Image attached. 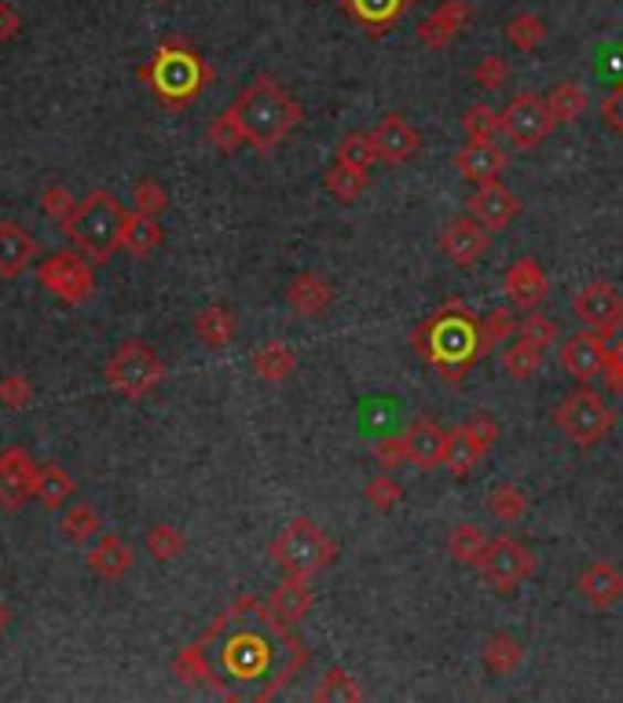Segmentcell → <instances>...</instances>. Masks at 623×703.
Returning a JSON list of instances; mask_svg holds the SVG:
<instances>
[{
	"label": "cell",
	"instance_id": "6da1fadb",
	"mask_svg": "<svg viewBox=\"0 0 623 703\" xmlns=\"http://www.w3.org/2000/svg\"><path fill=\"white\" fill-rule=\"evenodd\" d=\"M210 667V682L217 693L232 682V696L242 700V685H257V700L275 696L291 678L308 663V649L294 638L291 624H283L257 597H239L217 624L194 641Z\"/></svg>",
	"mask_w": 623,
	"mask_h": 703
},
{
	"label": "cell",
	"instance_id": "7a4b0ae2",
	"mask_svg": "<svg viewBox=\"0 0 623 703\" xmlns=\"http://www.w3.org/2000/svg\"><path fill=\"white\" fill-rule=\"evenodd\" d=\"M228 118L235 121L242 143L264 155V151H275V147L297 129V121H302V103H297L275 77L261 74L239 92L235 103L228 107Z\"/></svg>",
	"mask_w": 623,
	"mask_h": 703
},
{
	"label": "cell",
	"instance_id": "3957f363",
	"mask_svg": "<svg viewBox=\"0 0 623 703\" xmlns=\"http://www.w3.org/2000/svg\"><path fill=\"white\" fill-rule=\"evenodd\" d=\"M414 349L425 355V363L436 366L447 382H463L469 366L481 360V319H473L463 301L444 305L441 312L430 316L414 330Z\"/></svg>",
	"mask_w": 623,
	"mask_h": 703
},
{
	"label": "cell",
	"instance_id": "277c9868",
	"mask_svg": "<svg viewBox=\"0 0 623 703\" xmlns=\"http://www.w3.org/2000/svg\"><path fill=\"white\" fill-rule=\"evenodd\" d=\"M129 216L133 210H125L110 191H92L74 205L71 216H66L60 227L63 235L74 242V249L85 253L92 264H107L114 253L125 249Z\"/></svg>",
	"mask_w": 623,
	"mask_h": 703
},
{
	"label": "cell",
	"instance_id": "5b68a950",
	"mask_svg": "<svg viewBox=\"0 0 623 703\" xmlns=\"http://www.w3.org/2000/svg\"><path fill=\"white\" fill-rule=\"evenodd\" d=\"M140 77L155 88V96L166 107H188L202 96V88L210 85V66L188 41L166 38L158 44L155 60L140 66Z\"/></svg>",
	"mask_w": 623,
	"mask_h": 703
},
{
	"label": "cell",
	"instance_id": "8992f818",
	"mask_svg": "<svg viewBox=\"0 0 623 703\" xmlns=\"http://www.w3.org/2000/svg\"><path fill=\"white\" fill-rule=\"evenodd\" d=\"M272 561L279 564L286 575H297V579H308V575L323 572L327 564L338 561V543L323 532L316 521L308 516H297L275 535L272 543Z\"/></svg>",
	"mask_w": 623,
	"mask_h": 703
},
{
	"label": "cell",
	"instance_id": "52a82bcc",
	"mask_svg": "<svg viewBox=\"0 0 623 703\" xmlns=\"http://www.w3.org/2000/svg\"><path fill=\"white\" fill-rule=\"evenodd\" d=\"M103 377L107 385L125 400H144L166 382V363L147 341H122L118 349L110 352L107 366H103Z\"/></svg>",
	"mask_w": 623,
	"mask_h": 703
},
{
	"label": "cell",
	"instance_id": "ba28073f",
	"mask_svg": "<svg viewBox=\"0 0 623 703\" xmlns=\"http://www.w3.org/2000/svg\"><path fill=\"white\" fill-rule=\"evenodd\" d=\"M553 425H558V429L569 436L576 447H594L613 433L616 414L594 388H576L572 396H564L558 403V411H553Z\"/></svg>",
	"mask_w": 623,
	"mask_h": 703
},
{
	"label": "cell",
	"instance_id": "9c48e42d",
	"mask_svg": "<svg viewBox=\"0 0 623 703\" xmlns=\"http://www.w3.org/2000/svg\"><path fill=\"white\" fill-rule=\"evenodd\" d=\"M38 283L66 305H85L96 294L92 260L77 249H60L38 264Z\"/></svg>",
	"mask_w": 623,
	"mask_h": 703
},
{
	"label": "cell",
	"instance_id": "30bf717a",
	"mask_svg": "<svg viewBox=\"0 0 623 703\" xmlns=\"http://www.w3.org/2000/svg\"><path fill=\"white\" fill-rule=\"evenodd\" d=\"M499 440V425H495L492 414H473V422L455 425L447 433V451H444V469L452 477H469L477 469L488 451Z\"/></svg>",
	"mask_w": 623,
	"mask_h": 703
},
{
	"label": "cell",
	"instance_id": "8fae6325",
	"mask_svg": "<svg viewBox=\"0 0 623 703\" xmlns=\"http://www.w3.org/2000/svg\"><path fill=\"white\" fill-rule=\"evenodd\" d=\"M477 568H481L484 583H488L492 590L514 594L517 586L528 579V575H536V553L528 550L525 543H517V539H510V535H499V539H492V543H488V550H484Z\"/></svg>",
	"mask_w": 623,
	"mask_h": 703
},
{
	"label": "cell",
	"instance_id": "7c38bea8",
	"mask_svg": "<svg viewBox=\"0 0 623 703\" xmlns=\"http://www.w3.org/2000/svg\"><path fill=\"white\" fill-rule=\"evenodd\" d=\"M499 121H503V132L510 136L517 147H525V151H536V147L553 132V125H558L550 118L543 96H532V92H521V96H514L506 103Z\"/></svg>",
	"mask_w": 623,
	"mask_h": 703
},
{
	"label": "cell",
	"instance_id": "4fadbf2b",
	"mask_svg": "<svg viewBox=\"0 0 623 703\" xmlns=\"http://www.w3.org/2000/svg\"><path fill=\"white\" fill-rule=\"evenodd\" d=\"M38 462L30 458L27 447H4L0 451V510L15 513L22 510L33 491H38Z\"/></svg>",
	"mask_w": 623,
	"mask_h": 703
},
{
	"label": "cell",
	"instance_id": "5bb4252c",
	"mask_svg": "<svg viewBox=\"0 0 623 703\" xmlns=\"http://www.w3.org/2000/svg\"><path fill=\"white\" fill-rule=\"evenodd\" d=\"M371 140H374L378 161H386V166H408V161L422 151V132L414 129L403 114H386L371 129Z\"/></svg>",
	"mask_w": 623,
	"mask_h": 703
},
{
	"label": "cell",
	"instance_id": "9a60e30c",
	"mask_svg": "<svg viewBox=\"0 0 623 703\" xmlns=\"http://www.w3.org/2000/svg\"><path fill=\"white\" fill-rule=\"evenodd\" d=\"M469 216H477L488 232H503L521 216V199L499 180L477 183V191L469 194Z\"/></svg>",
	"mask_w": 623,
	"mask_h": 703
},
{
	"label": "cell",
	"instance_id": "2e32d148",
	"mask_svg": "<svg viewBox=\"0 0 623 703\" xmlns=\"http://www.w3.org/2000/svg\"><path fill=\"white\" fill-rule=\"evenodd\" d=\"M441 249L452 257L458 268H473L488 257L492 249V232L484 227L477 216H458L441 232Z\"/></svg>",
	"mask_w": 623,
	"mask_h": 703
},
{
	"label": "cell",
	"instance_id": "e0dca14e",
	"mask_svg": "<svg viewBox=\"0 0 623 703\" xmlns=\"http://www.w3.org/2000/svg\"><path fill=\"white\" fill-rule=\"evenodd\" d=\"M503 290L521 312H536V308L547 301L550 279L536 257H517L510 268L503 271Z\"/></svg>",
	"mask_w": 623,
	"mask_h": 703
},
{
	"label": "cell",
	"instance_id": "ac0fdd59",
	"mask_svg": "<svg viewBox=\"0 0 623 703\" xmlns=\"http://www.w3.org/2000/svg\"><path fill=\"white\" fill-rule=\"evenodd\" d=\"M572 316L587 330H605L623 319V294L609 283H591L572 297Z\"/></svg>",
	"mask_w": 623,
	"mask_h": 703
},
{
	"label": "cell",
	"instance_id": "d6986e66",
	"mask_svg": "<svg viewBox=\"0 0 623 703\" xmlns=\"http://www.w3.org/2000/svg\"><path fill=\"white\" fill-rule=\"evenodd\" d=\"M469 19H473V4L469 0H441L430 15L422 19V26H419V41L425 44V49H433V52H441L447 49L458 33H463L469 26Z\"/></svg>",
	"mask_w": 623,
	"mask_h": 703
},
{
	"label": "cell",
	"instance_id": "ffe728a7",
	"mask_svg": "<svg viewBox=\"0 0 623 703\" xmlns=\"http://www.w3.org/2000/svg\"><path fill=\"white\" fill-rule=\"evenodd\" d=\"M561 366L580 382H594L605 371V349L598 330H580L561 344Z\"/></svg>",
	"mask_w": 623,
	"mask_h": 703
},
{
	"label": "cell",
	"instance_id": "44dd1931",
	"mask_svg": "<svg viewBox=\"0 0 623 703\" xmlns=\"http://www.w3.org/2000/svg\"><path fill=\"white\" fill-rule=\"evenodd\" d=\"M576 590L587 605L594 608H613L623 601V568H616L613 561H594L587 564L576 579Z\"/></svg>",
	"mask_w": 623,
	"mask_h": 703
},
{
	"label": "cell",
	"instance_id": "7402d4cb",
	"mask_svg": "<svg viewBox=\"0 0 623 703\" xmlns=\"http://www.w3.org/2000/svg\"><path fill=\"white\" fill-rule=\"evenodd\" d=\"M133 561H136V553L122 535H99L85 553L88 572L103 583H118L122 575H129Z\"/></svg>",
	"mask_w": 623,
	"mask_h": 703
},
{
	"label": "cell",
	"instance_id": "603a6c76",
	"mask_svg": "<svg viewBox=\"0 0 623 703\" xmlns=\"http://www.w3.org/2000/svg\"><path fill=\"white\" fill-rule=\"evenodd\" d=\"M38 260V238L15 221H0V279H19Z\"/></svg>",
	"mask_w": 623,
	"mask_h": 703
},
{
	"label": "cell",
	"instance_id": "cb8c5ba5",
	"mask_svg": "<svg viewBox=\"0 0 623 703\" xmlns=\"http://www.w3.org/2000/svg\"><path fill=\"white\" fill-rule=\"evenodd\" d=\"M455 169L473 183L499 180L506 172V151L495 140H466L463 151L455 155Z\"/></svg>",
	"mask_w": 623,
	"mask_h": 703
},
{
	"label": "cell",
	"instance_id": "d4e9b609",
	"mask_svg": "<svg viewBox=\"0 0 623 703\" xmlns=\"http://www.w3.org/2000/svg\"><path fill=\"white\" fill-rule=\"evenodd\" d=\"M403 440H408V462H414L419 469H436V466H444L447 433H444L433 418L411 422L408 433H403Z\"/></svg>",
	"mask_w": 623,
	"mask_h": 703
},
{
	"label": "cell",
	"instance_id": "484cf974",
	"mask_svg": "<svg viewBox=\"0 0 623 703\" xmlns=\"http://www.w3.org/2000/svg\"><path fill=\"white\" fill-rule=\"evenodd\" d=\"M334 301V290H330V283L327 279H319L316 271H302V275H294L291 286H286V305L294 308L297 316H305V319H316L323 316L330 308Z\"/></svg>",
	"mask_w": 623,
	"mask_h": 703
},
{
	"label": "cell",
	"instance_id": "4316f807",
	"mask_svg": "<svg viewBox=\"0 0 623 703\" xmlns=\"http://www.w3.org/2000/svg\"><path fill=\"white\" fill-rule=\"evenodd\" d=\"M250 366H253V374H257L261 382L283 385L286 377L297 371V352L291 349V344H283V341H268V344H261V349H253Z\"/></svg>",
	"mask_w": 623,
	"mask_h": 703
},
{
	"label": "cell",
	"instance_id": "83f0119b",
	"mask_svg": "<svg viewBox=\"0 0 623 703\" xmlns=\"http://www.w3.org/2000/svg\"><path fill=\"white\" fill-rule=\"evenodd\" d=\"M33 499L41 502V510L44 513H63L66 505H71L74 499V480H71V472H66L63 466H41L38 469V491H33Z\"/></svg>",
	"mask_w": 623,
	"mask_h": 703
},
{
	"label": "cell",
	"instance_id": "f1b7e54d",
	"mask_svg": "<svg viewBox=\"0 0 623 703\" xmlns=\"http://www.w3.org/2000/svg\"><path fill=\"white\" fill-rule=\"evenodd\" d=\"M268 608L283 619V624L294 627L297 619H305L312 613V590L305 586V579H297V575H286V579L272 590Z\"/></svg>",
	"mask_w": 623,
	"mask_h": 703
},
{
	"label": "cell",
	"instance_id": "f546056e",
	"mask_svg": "<svg viewBox=\"0 0 623 703\" xmlns=\"http://www.w3.org/2000/svg\"><path fill=\"white\" fill-rule=\"evenodd\" d=\"M481 663L492 678H506L525 663V645L514 633H492L481 649Z\"/></svg>",
	"mask_w": 623,
	"mask_h": 703
},
{
	"label": "cell",
	"instance_id": "4dcf8cb0",
	"mask_svg": "<svg viewBox=\"0 0 623 703\" xmlns=\"http://www.w3.org/2000/svg\"><path fill=\"white\" fill-rule=\"evenodd\" d=\"M194 333L205 349H228L235 341V316L228 312L224 305H205L199 316H194Z\"/></svg>",
	"mask_w": 623,
	"mask_h": 703
},
{
	"label": "cell",
	"instance_id": "1f68e13d",
	"mask_svg": "<svg viewBox=\"0 0 623 703\" xmlns=\"http://www.w3.org/2000/svg\"><path fill=\"white\" fill-rule=\"evenodd\" d=\"M345 11H349L352 22H360L363 30H386L392 26L403 11H408V0H345Z\"/></svg>",
	"mask_w": 623,
	"mask_h": 703
},
{
	"label": "cell",
	"instance_id": "d6a6232c",
	"mask_svg": "<svg viewBox=\"0 0 623 703\" xmlns=\"http://www.w3.org/2000/svg\"><path fill=\"white\" fill-rule=\"evenodd\" d=\"M60 532H63L66 543L88 546V543H96V539L103 535V521H99V513L92 510L88 502H71L63 510V516H60Z\"/></svg>",
	"mask_w": 623,
	"mask_h": 703
},
{
	"label": "cell",
	"instance_id": "836d02e7",
	"mask_svg": "<svg viewBox=\"0 0 623 703\" xmlns=\"http://www.w3.org/2000/svg\"><path fill=\"white\" fill-rule=\"evenodd\" d=\"M547 110H550V118L558 121V125H572V121H580L583 118V110H587V92L580 81H558L547 96Z\"/></svg>",
	"mask_w": 623,
	"mask_h": 703
},
{
	"label": "cell",
	"instance_id": "e575fe53",
	"mask_svg": "<svg viewBox=\"0 0 623 703\" xmlns=\"http://www.w3.org/2000/svg\"><path fill=\"white\" fill-rule=\"evenodd\" d=\"M528 505H532V499H528V491L517 488V483H499V488L488 491V513H492V521H499V524L525 521Z\"/></svg>",
	"mask_w": 623,
	"mask_h": 703
},
{
	"label": "cell",
	"instance_id": "d590c367",
	"mask_svg": "<svg viewBox=\"0 0 623 703\" xmlns=\"http://www.w3.org/2000/svg\"><path fill=\"white\" fill-rule=\"evenodd\" d=\"M492 539L481 532L477 524H455L452 535H447V553H452L455 564H466V568H477L484 550H488Z\"/></svg>",
	"mask_w": 623,
	"mask_h": 703
},
{
	"label": "cell",
	"instance_id": "8d00e7d4",
	"mask_svg": "<svg viewBox=\"0 0 623 703\" xmlns=\"http://www.w3.org/2000/svg\"><path fill=\"white\" fill-rule=\"evenodd\" d=\"M367 172L363 169H352V166H345V161H334V166L323 172V188H327V194H334L338 202H356L360 194L367 191Z\"/></svg>",
	"mask_w": 623,
	"mask_h": 703
},
{
	"label": "cell",
	"instance_id": "74e56055",
	"mask_svg": "<svg viewBox=\"0 0 623 703\" xmlns=\"http://www.w3.org/2000/svg\"><path fill=\"white\" fill-rule=\"evenodd\" d=\"M161 238H166V232H161L158 216H144L136 213L129 216V227H125V249L133 253V257H151V253L161 246Z\"/></svg>",
	"mask_w": 623,
	"mask_h": 703
},
{
	"label": "cell",
	"instance_id": "f35d334b",
	"mask_svg": "<svg viewBox=\"0 0 623 703\" xmlns=\"http://www.w3.org/2000/svg\"><path fill=\"white\" fill-rule=\"evenodd\" d=\"M506 41L514 44L517 52H536L543 49L547 41V22L536 15V11H521V15H514L506 22Z\"/></svg>",
	"mask_w": 623,
	"mask_h": 703
},
{
	"label": "cell",
	"instance_id": "ab89813d",
	"mask_svg": "<svg viewBox=\"0 0 623 703\" xmlns=\"http://www.w3.org/2000/svg\"><path fill=\"white\" fill-rule=\"evenodd\" d=\"M334 161H345V166H352V169L371 172V166L378 161L371 132H345L338 147H334Z\"/></svg>",
	"mask_w": 623,
	"mask_h": 703
},
{
	"label": "cell",
	"instance_id": "60d3db41",
	"mask_svg": "<svg viewBox=\"0 0 623 703\" xmlns=\"http://www.w3.org/2000/svg\"><path fill=\"white\" fill-rule=\"evenodd\" d=\"M144 543L155 561H177L180 553L188 550V535H183L177 524H151Z\"/></svg>",
	"mask_w": 623,
	"mask_h": 703
},
{
	"label": "cell",
	"instance_id": "b9f144b4",
	"mask_svg": "<svg viewBox=\"0 0 623 703\" xmlns=\"http://www.w3.org/2000/svg\"><path fill=\"white\" fill-rule=\"evenodd\" d=\"M503 366H506V374H510V377L525 382V377L539 374V366H543V349H536V344L517 338L510 349L503 352Z\"/></svg>",
	"mask_w": 623,
	"mask_h": 703
},
{
	"label": "cell",
	"instance_id": "7bdbcfd3",
	"mask_svg": "<svg viewBox=\"0 0 623 703\" xmlns=\"http://www.w3.org/2000/svg\"><path fill=\"white\" fill-rule=\"evenodd\" d=\"M363 502H371V510H378V513H389V510H397V505L403 502V488L392 480V472L386 469V472H378V477L367 480Z\"/></svg>",
	"mask_w": 623,
	"mask_h": 703
},
{
	"label": "cell",
	"instance_id": "ee69618b",
	"mask_svg": "<svg viewBox=\"0 0 623 703\" xmlns=\"http://www.w3.org/2000/svg\"><path fill=\"white\" fill-rule=\"evenodd\" d=\"M360 696H363L360 685L352 682L345 667H330L327 678H323V682L312 689V700H316V703H323V700H349V703H356Z\"/></svg>",
	"mask_w": 623,
	"mask_h": 703
},
{
	"label": "cell",
	"instance_id": "f6af8a7d",
	"mask_svg": "<svg viewBox=\"0 0 623 703\" xmlns=\"http://www.w3.org/2000/svg\"><path fill=\"white\" fill-rule=\"evenodd\" d=\"M463 132L466 140H495L503 132V121L488 103H473V107L463 114Z\"/></svg>",
	"mask_w": 623,
	"mask_h": 703
},
{
	"label": "cell",
	"instance_id": "bcb514c9",
	"mask_svg": "<svg viewBox=\"0 0 623 703\" xmlns=\"http://www.w3.org/2000/svg\"><path fill=\"white\" fill-rule=\"evenodd\" d=\"M166 205H169V194L166 188L155 180V177H144L140 183L133 188V210L136 213H144V216H161L166 213Z\"/></svg>",
	"mask_w": 623,
	"mask_h": 703
},
{
	"label": "cell",
	"instance_id": "7dc6e473",
	"mask_svg": "<svg viewBox=\"0 0 623 703\" xmlns=\"http://www.w3.org/2000/svg\"><path fill=\"white\" fill-rule=\"evenodd\" d=\"M517 338L528 341V344H536V349H550V344L558 341V327H553L550 316H543L536 308V312L525 316V322H517Z\"/></svg>",
	"mask_w": 623,
	"mask_h": 703
},
{
	"label": "cell",
	"instance_id": "c3c4849f",
	"mask_svg": "<svg viewBox=\"0 0 623 703\" xmlns=\"http://www.w3.org/2000/svg\"><path fill=\"white\" fill-rule=\"evenodd\" d=\"M33 403V385L22 374H4L0 377V407L4 411H27Z\"/></svg>",
	"mask_w": 623,
	"mask_h": 703
},
{
	"label": "cell",
	"instance_id": "681fc988",
	"mask_svg": "<svg viewBox=\"0 0 623 703\" xmlns=\"http://www.w3.org/2000/svg\"><path fill=\"white\" fill-rule=\"evenodd\" d=\"M510 333H517V322L514 316L506 312V308H492L488 316L481 319V344H484V352L495 349L503 338H510Z\"/></svg>",
	"mask_w": 623,
	"mask_h": 703
},
{
	"label": "cell",
	"instance_id": "f907efd6",
	"mask_svg": "<svg viewBox=\"0 0 623 703\" xmlns=\"http://www.w3.org/2000/svg\"><path fill=\"white\" fill-rule=\"evenodd\" d=\"M473 81L488 92H499L506 81H510V63H506L503 55H484V60L473 66Z\"/></svg>",
	"mask_w": 623,
	"mask_h": 703
},
{
	"label": "cell",
	"instance_id": "816d5d0a",
	"mask_svg": "<svg viewBox=\"0 0 623 703\" xmlns=\"http://www.w3.org/2000/svg\"><path fill=\"white\" fill-rule=\"evenodd\" d=\"M74 194L66 191V188H60V183H52V188H44L41 191V213L44 216H52V221H66V216H71V210H74Z\"/></svg>",
	"mask_w": 623,
	"mask_h": 703
},
{
	"label": "cell",
	"instance_id": "f5cc1de1",
	"mask_svg": "<svg viewBox=\"0 0 623 703\" xmlns=\"http://www.w3.org/2000/svg\"><path fill=\"white\" fill-rule=\"evenodd\" d=\"M210 143L217 147V151H224V155H232V151H239V147H242V136L235 129V121L228 118V110L210 125Z\"/></svg>",
	"mask_w": 623,
	"mask_h": 703
},
{
	"label": "cell",
	"instance_id": "db71d44e",
	"mask_svg": "<svg viewBox=\"0 0 623 703\" xmlns=\"http://www.w3.org/2000/svg\"><path fill=\"white\" fill-rule=\"evenodd\" d=\"M374 458L382 462L386 469H397L408 462V440L403 436H389V440L382 444H374Z\"/></svg>",
	"mask_w": 623,
	"mask_h": 703
},
{
	"label": "cell",
	"instance_id": "11a10c76",
	"mask_svg": "<svg viewBox=\"0 0 623 703\" xmlns=\"http://www.w3.org/2000/svg\"><path fill=\"white\" fill-rule=\"evenodd\" d=\"M602 121H605L616 136H623V81L602 99Z\"/></svg>",
	"mask_w": 623,
	"mask_h": 703
},
{
	"label": "cell",
	"instance_id": "9f6ffc18",
	"mask_svg": "<svg viewBox=\"0 0 623 703\" xmlns=\"http://www.w3.org/2000/svg\"><path fill=\"white\" fill-rule=\"evenodd\" d=\"M602 333V349H605V363H623V319L613 322V327L598 330Z\"/></svg>",
	"mask_w": 623,
	"mask_h": 703
},
{
	"label": "cell",
	"instance_id": "6f0895ef",
	"mask_svg": "<svg viewBox=\"0 0 623 703\" xmlns=\"http://www.w3.org/2000/svg\"><path fill=\"white\" fill-rule=\"evenodd\" d=\"M19 30H22V15L15 11V4H11V0H0V44L15 38Z\"/></svg>",
	"mask_w": 623,
	"mask_h": 703
},
{
	"label": "cell",
	"instance_id": "680465c9",
	"mask_svg": "<svg viewBox=\"0 0 623 703\" xmlns=\"http://www.w3.org/2000/svg\"><path fill=\"white\" fill-rule=\"evenodd\" d=\"M605 388L613 392V396H623V363H605Z\"/></svg>",
	"mask_w": 623,
	"mask_h": 703
},
{
	"label": "cell",
	"instance_id": "91938a15",
	"mask_svg": "<svg viewBox=\"0 0 623 703\" xmlns=\"http://www.w3.org/2000/svg\"><path fill=\"white\" fill-rule=\"evenodd\" d=\"M8 627H11V613H8V605L0 601V633H4Z\"/></svg>",
	"mask_w": 623,
	"mask_h": 703
},
{
	"label": "cell",
	"instance_id": "94428289",
	"mask_svg": "<svg viewBox=\"0 0 623 703\" xmlns=\"http://www.w3.org/2000/svg\"><path fill=\"white\" fill-rule=\"evenodd\" d=\"M158 4H166V0H158Z\"/></svg>",
	"mask_w": 623,
	"mask_h": 703
}]
</instances>
